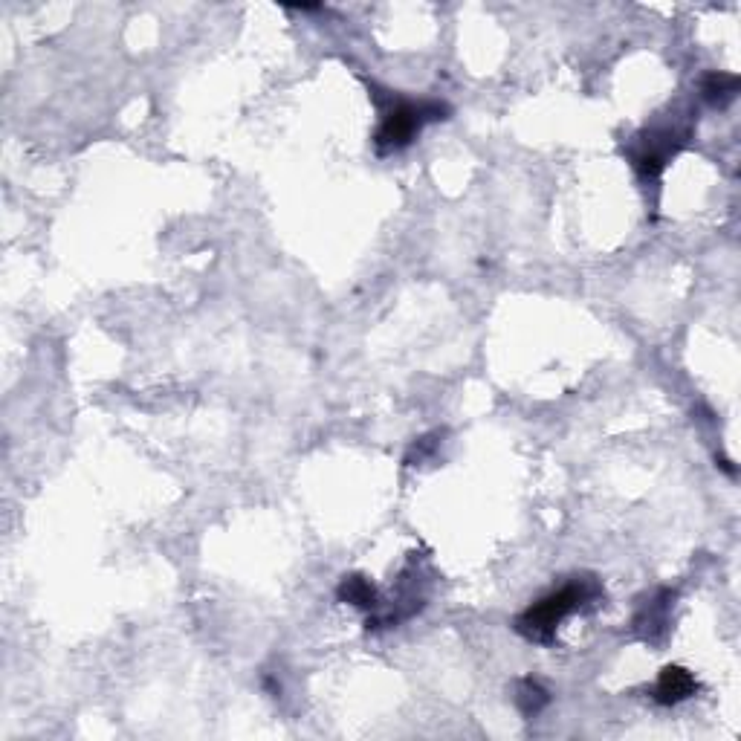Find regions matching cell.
<instances>
[{"label": "cell", "mask_w": 741, "mask_h": 741, "mask_svg": "<svg viewBox=\"0 0 741 741\" xmlns=\"http://www.w3.org/2000/svg\"><path fill=\"white\" fill-rule=\"evenodd\" d=\"M695 692H698V681L692 678L689 669H684V666H666L660 672L655 689H652V698L658 701L660 707H675V704L689 701Z\"/></svg>", "instance_id": "cell-3"}, {"label": "cell", "mask_w": 741, "mask_h": 741, "mask_svg": "<svg viewBox=\"0 0 741 741\" xmlns=\"http://www.w3.org/2000/svg\"><path fill=\"white\" fill-rule=\"evenodd\" d=\"M449 108L443 102H394L385 110L383 122L377 128L374 145L380 154H391V151H403L409 148L417 134L423 131V125L446 119Z\"/></svg>", "instance_id": "cell-2"}, {"label": "cell", "mask_w": 741, "mask_h": 741, "mask_svg": "<svg viewBox=\"0 0 741 741\" xmlns=\"http://www.w3.org/2000/svg\"><path fill=\"white\" fill-rule=\"evenodd\" d=\"M336 597H339L342 603L357 605V608H365V611L377 608V603H380L377 585H374L368 577H362V574L342 577L339 588H336Z\"/></svg>", "instance_id": "cell-4"}, {"label": "cell", "mask_w": 741, "mask_h": 741, "mask_svg": "<svg viewBox=\"0 0 741 741\" xmlns=\"http://www.w3.org/2000/svg\"><path fill=\"white\" fill-rule=\"evenodd\" d=\"M597 600H600V585L594 579H574L522 611L516 617V632L536 643H550L565 617H571L574 611Z\"/></svg>", "instance_id": "cell-1"}, {"label": "cell", "mask_w": 741, "mask_h": 741, "mask_svg": "<svg viewBox=\"0 0 741 741\" xmlns=\"http://www.w3.org/2000/svg\"><path fill=\"white\" fill-rule=\"evenodd\" d=\"M736 93H739V79L733 73H707L701 82V96L718 108L727 105Z\"/></svg>", "instance_id": "cell-5"}, {"label": "cell", "mask_w": 741, "mask_h": 741, "mask_svg": "<svg viewBox=\"0 0 741 741\" xmlns=\"http://www.w3.org/2000/svg\"><path fill=\"white\" fill-rule=\"evenodd\" d=\"M550 695L548 689L542 687L539 681H533V678H524L522 684H519V695H516V704H519V710H522L527 718H533V715H539L545 707H548Z\"/></svg>", "instance_id": "cell-6"}]
</instances>
